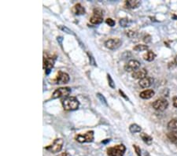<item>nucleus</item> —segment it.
Here are the masks:
<instances>
[{"instance_id":"f257e3e1","label":"nucleus","mask_w":177,"mask_h":156,"mask_svg":"<svg viewBox=\"0 0 177 156\" xmlns=\"http://www.w3.org/2000/svg\"><path fill=\"white\" fill-rule=\"evenodd\" d=\"M63 108L65 111H75L79 107L80 102L77 100L76 97L73 96H68L65 99H62V101Z\"/></svg>"},{"instance_id":"f03ea898","label":"nucleus","mask_w":177,"mask_h":156,"mask_svg":"<svg viewBox=\"0 0 177 156\" xmlns=\"http://www.w3.org/2000/svg\"><path fill=\"white\" fill-rule=\"evenodd\" d=\"M126 151L124 144L116 145L114 147H109L107 149V155L109 156H123Z\"/></svg>"},{"instance_id":"7ed1b4c3","label":"nucleus","mask_w":177,"mask_h":156,"mask_svg":"<svg viewBox=\"0 0 177 156\" xmlns=\"http://www.w3.org/2000/svg\"><path fill=\"white\" fill-rule=\"evenodd\" d=\"M64 144V141L61 138L56 139L54 141V143L49 147H46V149L48 150L51 153H58L59 151H61Z\"/></svg>"},{"instance_id":"20e7f679","label":"nucleus","mask_w":177,"mask_h":156,"mask_svg":"<svg viewBox=\"0 0 177 156\" xmlns=\"http://www.w3.org/2000/svg\"><path fill=\"white\" fill-rule=\"evenodd\" d=\"M71 93V88L68 87H59L54 92L53 95L51 96V99H58L61 97H68Z\"/></svg>"},{"instance_id":"39448f33","label":"nucleus","mask_w":177,"mask_h":156,"mask_svg":"<svg viewBox=\"0 0 177 156\" xmlns=\"http://www.w3.org/2000/svg\"><path fill=\"white\" fill-rule=\"evenodd\" d=\"M91 23L94 24H101L103 21V12L100 9H94L93 15L90 18Z\"/></svg>"},{"instance_id":"423d86ee","label":"nucleus","mask_w":177,"mask_h":156,"mask_svg":"<svg viewBox=\"0 0 177 156\" xmlns=\"http://www.w3.org/2000/svg\"><path fill=\"white\" fill-rule=\"evenodd\" d=\"M168 101L165 99H157L156 101L153 102V107L156 111H164L168 108Z\"/></svg>"},{"instance_id":"0eeeda50","label":"nucleus","mask_w":177,"mask_h":156,"mask_svg":"<svg viewBox=\"0 0 177 156\" xmlns=\"http://www.w3.org/2000/svg\"><path fill=\"white\" fill-rule=\"evenodd\" d=\"M93 140H94V132L93 131H88V132H87L83 135L79 134L76 137V140L80 142V143L92 142Z\"/></svg>"},{"instance_id":"6e6552de","label":"nucleus","mask_w":177,"mask_h":156,"mask_svg":"<svg viewBox=\"0 0 177 156\" xmlns=\"http://www.w3.org/2000/svg\"><path fill=\"white\" fill-rule=\"evenodd\" d=\"M70 80L69 76L68 73H66L65 72H62V71H59L58 73V75H57L56 78H55V84H67L68 81Z\"/></svg>"},{"instance_id":"1a4fd4ad","label":"nucleus","mask_w":177,"mask_h":156,"mask_svg":"<svg viewBox=\"0 0 177 156\" xmlns=\"http://www.w3.org/2000/svg\"><path fill=\"white\" fill-rule=\"evenodd\" d=\"M140 62L137 60H130L124 66V69L127 72H135L136 70L139 69Z\"/></svg>"},{"instance_id":"9d476101","label":"nucleus","mask_w":177,"mask_h":156,"mask_svg":"<svg viewBox=\"0 0 177 156\" xmlns=\"http://www.w3.org/2000/svg\"><path fill=\"white\" fill-rule=\"evenodd\" d=\"M55 58L52 57L43 58V69H46V74H49L51 71V69L54 67Z\"/></svg>"},{"instance_id":"9b49d317","label":"nucleus","mask_w":177,"mask_h":156,"mask_svg":"<svg viewBox=\"0 0 177 156\" xmlns=\"http://www.w3.org/2000/svg\"><path fill=\"white\" fill-rule=\"evenodd\" d=\"M121 40L120 39H110L106 40L105 42V46L106 47H107L108 49H110V50H115V49H117L121 45Z\"/></svg>"},{"instance_id":"f8f14e48","label":"nucleus","mask_w":177,"mask_h":156,"mask_svg":"<svg viewBox=\"0 0 177 156\" xmlns=\"http://www.w3.org/2000/svg\"><path fill=\"white\" fill-rule=\"evenodd\" d=\"M146 75H147V70L144 69V68L137 69L135 72H133L132 74L133 78H135V79H139V80H142V79L146 77Z\"/></svg>"},{"instance_id":"ddd939ff","label":"nucleus","mask_w":177,"mask_h":156,"mask_svg":"<svg viewBox=\"0 0 177 156\" xmlns=\"http://www.w3.org/2000/svg\"><path fill=\"white\" fill-rule=\"evenodd\" d=\"M153 77H146L143 79L140 80L139 82V84L140 85V87H142V88H146V87H151V85L153 84Z\"/></svg>"},{"instance_id":"4468645a","label":"nucleus","mask_w":177,"mask_h":156,"mask_svg":"<svg viewBox=\"0 0 177 156\" xmlns=\"http://www.w3.org/2000/svg\"><path fill=\"white\" fill-rule=\"evenodd\" d=\"M140 5V1L139 0H127L125 2V6L128 9H136Z\"/></svg>"},{"instance_id":"2eb2a0df","label":"nucleus","mask_w":177,"mask_h":156,"mask_svg":"<svg viewBox=\"0 0 177 156\" xmlns=\"http://www.w3.org/2000/svg\"><path fill=\"white\" fill-rule=\"evenodd\" d=\"M73 12L76 15H83L85 14L86 11L84 7L80 3H77L73 7Z\"/></svg>"},{"instance_id":"dca6fc26","label":"nucleus","mask_w":177,"mask_h":156,"mask_svg":"<svg viewBox=\"0 0 177 156\" xmlns=\"http://www.w3.org/2000/svg\"><path fill=\"white\" fill-rule=\"evenodd\" d=\"M154 94H155L154 91L151 90V89H148V90H145L143 91V92H142L140 95H139V96L141 97L142 99H149L152 98V97L154 96Z\"/></svg>"},{"instance_id":"f3484780","label":"nucleus","mask_w":177,"mask_h":156,"mask_svg":"<svg viewBox=\"0 0 177 156\" xmlns=\"http://www.w3.org/2000/svg\"><path fill=\"white\" fill-rule=\"evenodd\" d=\"M168 129L171 132H177V118L172 119L168 122Z\"/></svg>"},{"instance_id":"a211bd4d","label":"nucleus","mask_w":177,"mask_h":156,"mask_svg":"<svg viewBox=\"0 0 177 156\" xmlns=\"http://www.w3.org/2000/svg\"><path fill=\"white\" fill-rule=\"evenodd\" d=\"M140 136H141L142 140H143V142H145L146 144H148V145H151L153 142V138L151 137V136L147 135L146 133L145 132H142L140 134Z\"/></svg>"},{"instance_id":"6ab92c4d","label":"nucleus","mask_w":177,"mask_h":156,"mask_svg":"<svg viewBox=\"0 0 177 156\" xmlns=\"http://www.w3.org/2000/svg\"><path fill=\"white\" fill-rule=\"evenodd\" d=\"M155 58H156V54L151 51H148L146 52V54H145L143 55V58L145 60L148 61V62H152L153 60H154Z\"/></svg>"},{"instance_id":"aec40b11","label":"nucleus","mask_w":177,"mask_h":156,"mask_svg":"<svg viewBox=\"0 0 177 156\" xmlns=\"http://www.w3.org/2000/svg\"><path fill=\"white\" fill-rule=\"evenodd\" d=\"M167 137L172 143L177 144V132H170L167 134Z\"/></svg>"},{"instance_id":"412c9836","label":"nucleus","mask_w":177,"mask_h":156,"mask_svg":"<svg viewBox=\"0 0 177 156\" xmlns=\"http://www.w3.org/2000/svg\"><path fill=\"white\" fill-rule=\"evenodd\" d=\"M129 130L132 133H137V132H140L142 131L141 127L138 125L137 124H132L129 126Z\"/></svg>"},{"instance_id":"4be33fe9","label":"nucleus","mask_w":177,"mask_h":156,"mask_svg":"<svg viewBox=\"0 0 177 156\" xmlns=\"http://www.w3.org/2000/svg\"><path fill=\"white\" fill-rule=\"evenodd\" d=\"M148 46L147 45H143V44H138V45H136V47H134V48H133V50L136 51H146V50H148Z\"/></svg>"},{"instance_id":"5701e85b","label":"nucleus","mask_w":177,"mask_h":156,"mask_svg":"<svg viewBox=\"0 0 177 156\" xmlns=\"http://www.w3.org/2000/svg\"><path fill=\"white\" fill-rule=\"evenodd\" d=\"M119 23H120V25H121V27L123 28L127 27V25H128V24H129V19L127 18H121V20H120V21H119Z\"/></svg>"},{"instance_id":"b1692460","label":"nucleus","mask_w":177,"mask_h":156,"mask_svg":"<svg viewBox=\"0 0 177 156\" xmlns=\"http://www.w3.org/2000/svg\"><path fill=\"white\" fill-rule=\"evenodd\" d=\"M107 79H108V84H109V87H112V88H115V83L109 74H107Z\"/></svg>"},{"instance_id":"393cba45","label":"nucleus","mask_w":177,"mask_h":156,"mask_svg":"<svg viewBox=\"0 0 177 156\" xmlns=\"http://www.w3.org/2000/svg\"><path fill=\"white\" fill-rule=\"evenodd\" d=\"M97 97L99 99V100H100L102 103H103V104H105L106 106H108V103H107V102H106V98H105V97H104L102 94L97 93Z\"/></svg>"},{"instance_id":"a878e982","label":"nucleus","mask_w":177,"mask_h":156,"mask_svg":"<svg viewBox=\"0 0 177 156\" xmlns=\"http://www.w3.org/2000/svg\"><path fill=\"white\" fill-rule=\"evenodd\" d=\"M87 55H88V57H89L90 64H92V66H97V64H96V62H95V60H94V58H93V56L92 55V54H91V53H89V52H87Z\"/></svg>"},{"instance_id":"bb28decb","label":"nucleus","mask_w":177,"mask_h":156,"mask_svg":"<svg viewBox=\"0 0 177 156\" xmlns=\"http://www.w3.org/2000/svg\"><path fill=\"white\" fill-rule=\"evenodd\" d=\"M106 23L109 26H110V27H113L114 25H115V21L114 20H113L112 18H107L106 20Z\"/></svg>"},{"instance_id":"cd10ccee","label":"nucleus","mask_w":177,"mask_h":156,"mask_svg":"<svg viewBox=\"0 0 177 156\" xmlns=\"http://www.w3.org/2000/svg\"><path fill=\"white\" fill-rule=\"evenodd\" d=\"M133 147H134V149H135V151H136V155H137V156H142L141 155V149H140V147H138V146L136 145V144H134V145H133Z\"/></svg>"},{"instance_id":"c85d7f7f","label":"nucleus","mask_w":177,"mask_h":156,"mask_svg":"<svg viewBox=\"0 0 177 156\" xmlns=\"http://www.w3.org/2000/svg\"><path fill=\"white\" fill-rule=\"evenodd\" d=\"M144 42L146 43H148L151 42V36H150V35H146V36H145L144 37Z\"/></svg>"},{"instance_id":"c756f323","label":"nucleus","mask_w":177,"mask_h":156,"mask_svg":"<svg viewBox=\"0 0 177 156\" xmlns=\"http://www.w3.org/2000/svg\"><path fill=\"white\" fill-rule=\"evenodd\" d=\"M127 35L129 37H133V36H135V35H136V33L134 32V31H128V32H127Z\"/></svg>"},{"instance_id":"7c9ffc66","label":"nucleus","mask_w":177,"mask_h":156,"mask_svg":"<svg viewBox=\"0 0 177 156\" xmlns=\"http://www.w3.org/2000/svg\"><path fill=\"white\" fill-rule=\"evenodd\" d=\"M119 93L121 94V96H122L123 98H124V99H126V100H129V99H128L127 96H126V95H125V94H124V92H123V91H121V89H120V90H119Z\"/></svg>"},{"instance_id":"2f4dec72","label":"nucleus","mask_w":177,"mask_h":156,"mask_svg":"<svg viewBox=\"0 0 177 156\" xmlns=\"http://www.w3.org/2000/svg\"><path fill=\"white\" fill-rule=\"evenodd\" d=\"M62 30H64V31H66V32H67V33H69V34H71V33H73V32H72V31H70L69 30V29H68V28H67L66 27H62Z\"/></svg>"},{"instance_id":"473e14b6","label":"nucleus","mask_w":177,"mask_h":156,"mask_svg":"<svg viewBox=\"0 0 177 156\" xmlns=\"http://www.w3.org/2000/svg\"><path fill=\"white\" fill-rule=\"evenodd\" d=\"M173 106L177 108V97H175L173 99Z\"/></svg>"},{"instance_id":"72a5a7b5","label":"nucleus","mask_w":177,"mask_h":156,"mask_svg":"<svg viewBox=\"0 0 177 156\" xmlns=\"http://www.w3.org/2000/svg\"><path fill=\"white\" fill-rule=\"evenodd\" d=\"M109 141H110V140H109V139H106V140L102 141V143H103V144H106V143H108V142H109Z\"/></svg>"},{"instance_id":"f704fd0d","label":"nucleus","mask_w":177,"mask_h":156,"mask_svg":"<svg viewBox=\"0 0 177 156\" xmlns=\"http://www.w3.org/2000/svg\"><path fill=\"white\" fill-rule=\"evenodd\" d=\"M58 156H67V153H66V152H63V153L60 154V155H58Z\"/></svg>"},{"instance_id":"c9c22d12","label":"nucleus","mask_w":177,"mask_h":156,"mask_svg":"<svg viewBox=\"0 0 177 156\" xmlns=\"http://www.w3.org/2000/svg\"><path fill=\"white\" fill-rule=\"evenodd\" d=\"M175 63L177 65V55L176 56V58H175Z\"/></svg>"},{"instance_id":"e433bc0d","label":"nucleus","mask_w":177,"mask_h":156,"mask_svg":"<svg viewBox=\"0 0 177 156\" xmlns=\"http://www.w3.org/2000/svg\"><path fill=\"white\" fill-rule=\"evenodd\" d=\"M145 156H150V155H149L148 153H146L145 154Z\"/></svg>"},{"instance_id":"4c0bfd02","label":"nucleus","mask_w":177,"mask_h":156,"mask_svg":"<svg viewBox=\"0 0 177 156\" xmlns=\"http://www.w3.org/2000/svg\"><path fill=\"white\" fill-rule=\"evenodd\" d=\"M176 145H177V144H176Z\"/></svg>"}]
</instances>
